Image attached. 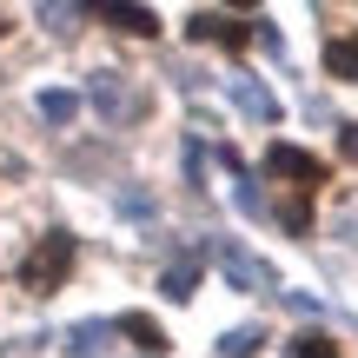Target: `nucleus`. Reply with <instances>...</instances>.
Returning <instances> with one entry per match:
<instances>
[{
    "label": "nucleus",
    "mask_w": 358,
    "mask_h": 358,
    "mask_svg": "<svg viewBox=\"0 0 358 358\" xmlns=\"http://www.w3.org/2000/svg\"><path fill=\"white\" fill-rule=\"evenodd\" d=\"M338 153L358 159V120H352V127H338Z\"/></svg>",
    "instance_id": "2eb2a0df"
},
{
    "label": "nucleus",
    "mask_w": 358,
    "mask_h": 358,
    "mask_svg": "<svg viewBox=\"0 0 358 358\" xmlns=\"http://www.w3.org/2000/svg\"><path fill=\"white\" fill-rule=\"evenodd\" d=\"M232 7H259V0H232Z\"/></svg>",
    "instance_id": "dca6fc26"
},
{
    "label": "nucleus",
    "mask_w": 358,
    "mask_h": 358,
    "mask_svg": "<svg viewBox=\"0 0 358 358\" xmlns=\"http://www.w3.org/2000/svg\"><path fill=\"white\" fill-rule=\"evenodd\" d=\"M325 73H332V80H358V34L325 40Z\"/></svg>",
    "instance_id": "423d86ee"
},
{
    "label": "nucleus",
    "mask_w": 358,
    "mask_h": 358,
    "mask_svg": "<svg viewBox=\"0 0 358 358\" xmlns=\"http://www.w3.org/2000/svg\"><path fill=\"white\" fill-rule=\"evenodd\" d=\"M192 285H199V259H186V266L166 272V299H192Z\"/></svg>",
    "instance_id": "9b49d317"
},
{
    "label": "nucleus",
    "mask_w": 358,
    "mask_h": 358,
    "mask_svg": "<svg viewBox=\"0 0 358 358\" xmlns=\"http://www.w3.org/2000/svg\"><path fill=\"white\" fill-rule=\"evenodd\" d=\"M259 352V332H232L226 338V358H252Z\"/></svg>",
    "instance_id": "4468645a"
},
{
    "label": "nucleus",
    "mask_w": 358,
    "mask_h": 358,
    "mask_svg": "<svg viewBox=\"0 0 358 358\" xmlns=\"http://www.w3.org/2000/svg\"><path fill=\"white\" fill-rule=\"evenodd\" d=\"M100 345H106V332H100V325H80V332H73V352H80V358H93Z\"/></svg>",
    "instance_id": "ddd939ff"
},
{
    "label": "nucleus",
    "mask_w": 358,
    "mask_h": 358,
    "mask_svg": "<svg viewBox=\"0 0 358 358\" xmlns=\"http://www.w3.org/2000/svg\"><path fill=\"white\" fill-rule=\"evenodd\" d=\"M219 266H226V279H232V285H239V292H259V285H272V272H266V266H259V259H252V252H245V245H232V239H226V245H219Z\"/></svg>",
    "instance_id": "39448f33"
},
{
    "label": "nucleus",
    "mask_w": 358,
    "mask_h": 358,
    "mask_svg": "<svg viewBox=\"0 0 358 358\" xmlns=\"http://www.w3.org/2000/svg\"><path fill=\"white\" fill-rule=\"evenodd\" d=\"M120 332H127L140 352H166V332H159V325L146 319V312H127V319H120Z\"/></svg>",
    "instance_id": "0eeeda50"
},
{
    "label": "nucleus",
    "mask_w": 358,
    "mask_h": 358,
    "mask_svg": "<svg viewBox=\"0 0 358 358\" xmlns=\"http://www.w3.org/2000/svg\"><path fill=\"white\" fill-rule=\"evenodd\" d=\"M279 226L292 232V239H306V232H312V199H306V192H292V199L279 206Z\"/></svg>",
    "instance_id": "6e6552de"
},
{
    "label": "nucleus",
    "mask_w": 358,
    "mask_h": 358,
    "mask_svg": "<svg viewBox=\"0 0 358 358\" xmlns=\"http://www.w3.org/2000/svg\"><path fill=\"white\" fill-rule=\"evenodd\" d=\"M259 27L252 20H232V13H192L186 20V40L192 47H226V53H245Z\"/></svg>",
    "instance_id": "20e7f679"
},
{
    "label": "nucleus",
    "mask_w": 358,
    "mask_h": 358,
    "mask_svg": "<svg viewBox=\"0 0 358 358\" xmlns=\"http://www.w3.org/2000/svg\"><path fill=\"white\" fill-rule=\"evenodd\" d=\"M292 358H345V352H338V345H332V338H325V332H299Z\"/></svg>",
    "instance_id": "f8f14e48"
},
{
    "label": "nucleus",
    "mask_w": 358,
    "mask_h": 358,
    "mask_svg": "<svg viewBox=\"0 0 358 358\" xmlns=\"http://www.w3.org/2000/svg\"><path fill=\"white\" fill-rule=\"evenodd\" d=\"M80 13H87V20H106V27H120V34L159 40V13L146 7V0H80Z\"/></svg>",
    "instance_id": "7ed1b4c3"
},
{
    "label": "nucleus",
    "mask_w": 358,
    "mask_h": 358,
    "mask_svg": "<svg viewBox=\"0 0 358 358\" xmlns=\"http://www.w3.org/2000/svg\"><path fill=\"white\" fill-rule=\"evenodd\" d=\"M73 113H80V93H40V120H53V127H66Z\"/></svg>",
    "instance_id": "1a4fd4ad"
},
{
    "label": "nucleus",
    "mask_w": 358,
    "mask_h": 358,
    "mask_svg": "<svg viewBox=\"0 0 358 358\" xmlns=\"http://www.w3.org/2000/svg\"><path fill=\"white\" fill-rule=\"evenodd\" d=\"M73 259H80L73 232H47V239L20 259V285H27V292H60V285L73 279Z\"/></svg>",
    "instance_id": "f257e3e1"
},
{
    "label": "nucleus",
    "mask_w": 358,
    "mask_h": 358,
    "mask_svg": "<svg viewBox=\"0 0 358 358\" xmlns=\"http://www.w3.org/2000/svg\"><path fill=\"white\" fill-rule=\"evenodd\" d=\"M239 106H245V113H259V120H279V100H272L266 87H245V80H239Z\"/></svg>",
    "instance_id": "9d476101"
},
{
    "label": "nucleus",
    "mask_w": 358,
    "mask_h": 358,
    "mask_svg": "<svg viewBox=\"0 0 358 358\" xmlns=\"http://www.w3.org/2000/svg\"><path fill=\"white\" fill-rule=\"evenodd\" d=\"M266 173H272V179H285L292 192H319V186H325V159H319V153H306V146H292V140L266 146Z\"/></svg>",
    "instance_id": "f03ea898"
}]
</instances>
